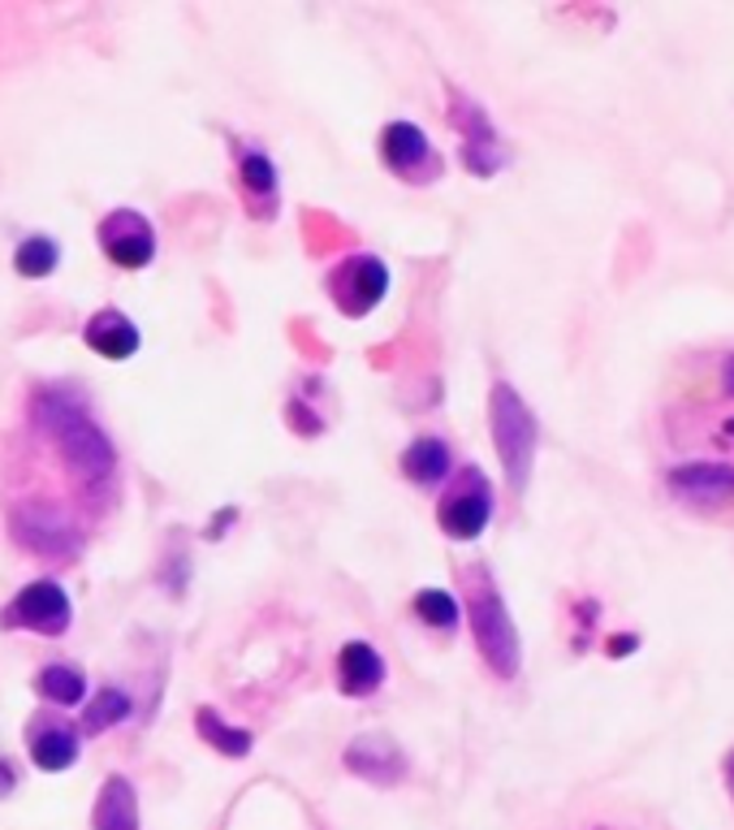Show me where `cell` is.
I'll return each instance as SVG.
<instances>
[{"instance_id": "obj_1", "label": "cell", "mask_w": 734, "mask_h": 830, "mask_svg": "<svg viewBox=\"0 0 734 830\" xmlns=\"http://www.w3.org/2000/svg\"><path fill=\"white\" fill-rule=\"evenodd\" d=\"M35 424L61 446L65 464L74 467L87 485H99V480L113 471V464H117L113 441L104 437V428H99L96 419L87 415V407H83L78 398H70L65 390H44V394H35Z\"/></svg>"}, {"instance_id": "obj_2", "label": "cell", "mask_w": 734, "mask_h": 830, "mask_svg": "<svg viewBox=\"0 0 734 830\" xmlns=\"http://www.w3.org/2000/svg\"><path fill=\"white\" fill-rule=\"evenodd\" d=\"M489 424H492V446H497L501 467H506V480H510L514 493H523L528 480H532V464H536V441H540L536 415L514 394V385L497 381L489 398Z\"/></svg>"}, {"instance_id": "obj_3", "label": "cell", "mask_w": 734, "mask_h": 830, "mask_svg": "<svg viewBox=\"0 0 734 830\" xmlns=\"http://www.w3.org/2000/svg\"><path fill=\"white\" fill-rule=\"evenodd\" d=\"M471 631H476V645L492 671L501 679H514L519 674V631H514L510 610L492 584H480L471 593Z\"/></svg>"}, {"instance_id": "obj_4", "label": "cell", "mask_w": 734, "mask_h": 830, "mask_svg": "<svg viewBox=\"0 0 734 830\" xmlns=\"http://www.w3.org/2000/svg\"><path fill=\"white\" fill-rule=\"evenodd\" d=\"M492 519V493L476 467L462 471V485H454L440 502V528L454 541H476Z\"/></svg>"}, {"instance_id": "obj_5", "label": "cell", "mask_w": 734, "mask_h": 830, "mask_svg": "<svg viewBox=\"0 0 734 830\" xmlns=\"http://www.w3.org/2000/svg\"><path fill=\"white\" fill-rule=\"evenodd\" d=\"M4 619L13 627H31V631H44V636H61L70 627V597L61 584L52 579H35L18 593V602L9 606Z\"/></svg>"}, {"instance_id": "obj_6", "label": "cell", "mask_w": 734, "mask_h": 830, "mask_svg": "<svg viewBox=\"0 0 734 830\" xmlns=\"http://www.w3.org/2000/svg\"><path fill=\"white\" fill-rule=\"evenodd\" d=\"M670 493L687 507H726L734 498V464H679L670 471Z\"/></svg>"}, {"instance_id": "obj_7", "label": "cell", "mask_w": 734, "mask_h": 830, "mask_svg": "<svg viewBox=\"0 0 734 830\" xmlns=\"http://www.w3.org/2000/svg\"><path fill=\"white\" fill-rule=\"evenodd\" d=\"M99 247H104V256L113 259V264H121V268H143L156 256V234H151V225H147L139 212L121 208V212H113L99 225Z\"/></svg>"}, {"instance_id": "obj_8", "label": "cell", "mask_w": 734, "mask_h": 830, "mask_svg": "<svg viewBox=\"0 0 734 830\" xmlns=\"http://www.w3.org/2000/svg\"><path fill=\"white\" fill-rule=\"evenodd\" d=\"M345 770L359 778H368V783H376V787H393V783H402V775H406V757H402V748L393 744L390 735H381V731H372V735H359L350 748H345Z\"/></svg>"}, {"instance_id": "obj_9", "label": "cell", "mask_w": 734, "mask_h": 830, "mask_svg": "<svg viewBox=\"0 0 734 830\" xmlns=\"http://www.w3.org/2000/svg\"><path fill=\"white\" fill-rule=\"evenodd\" d=\"M385 286H390V268H385L381 259L359 256V259H350V264H342L333 295H338V304H342L350 316H363V311L385 295Z\"/></svg>"}, {"instance_id": "obj_10", "label": "cell", "mask_w": 734, "mask_h": 830, "mask_svg": "<svg viewBox=\"0 0 734 830\" xmlns=\"http://www.w3.org/2000/svg\"><path fill=\"white\" fill-rule=\"evenodd\" d=\"M26 748H31V762L40 770H49V775H61V770H70L78 762V735L65 723H52V719L31 723Z\"/></svg>"}, {"instance_id": "obj_11", "label": "cell", "mask_w": 734, "mask_h": 830, "mask_svg": "<svg viewBox=\"0 0 734 830\" xmlns=\"http://www.w3.org/2000/svg\"><path fill=\"white\" fill-rule=\"evenodd\" d=\"M13 532H18V541H22L26 550H40V554H49V558H65V554L78 545L70 519L49 515V511H22L18 523H13Z\"/></svg>"}, {"instance_id": "obj_12", "label": "cell", "mask_w": 734, "mask_h": 830, "mask_svg": "<svg viewBox=\"0 0 734 830\" xmlns=\"http://www.w3.org/2000/svg\"><path fill=\"white\" fill-rule=\"evenodd\" d=\"M92 830H139V796L126 775H108L99 787Z\"/></svg>"}, {"instance_id": "obj_13", "label": "cell", "mask_w": 734, "mask_h": 830, "mask_svg": "<svg viewBox=\"0 0 734 830\" xmlns=\"http://www.w3.org/2000/svg\"><path fill=\"white\" fill-rule=\"evenodd\" d=\"M87 347L104 360H130L139 351V329L121 311H99L87 320Z\"/></svg>"}, {"instance_id": "obj_14", "label": "cell", "mask_w": 734, "mask_h": 830, "mask_svg": "<svg viewBox=\"0 0 734 830\" xmlns=\"http://www.w3.org/2000/svg\"><path fill=\"white\" fill-rule=\"evenodd\" d=\"M338 674H342V688L350 696H368V692L381 688L385 662H381V653L368 640H350L342 649V658H338Z\"/></svg>"}, {"instance_id": "obj_15", "label": "cell", "mask_w": 734, "mask_h": 830, "mask_svg": "<svg viewBox=\"0 0 734 830\" xmlns=\"http://www.w3.org/2000/svg\"><path fill=\"white\" fill-rule=\"evenodd\" d=\"M381 152H385V160H390L397 173H411V169H419V160L433 156V148H428V135L419 126L393 121V126H385V135H381Z\"/></svg>"}, {"instance_id": "obj_16", "label": "cell", "mask_w": 734, "mask_h": 830, "mask_svg": "<svg viewBox=\"0 0 734 830\" xmlns=\"http://www.w3.org/2000/svg\"><path fill=\"white\" fill-rule=\"evenodd\" d=\"M402 471H406L415 485H437V480H445V471H449V450H445V441H437V437L411 441V450L402 455Z\"/></svg>"}, {"instance_id": "obj_17", "label": "cell", "mask_w": 734, "mask_h": 830, "mask_svg": "<svg viewBox=\"0 0 734 830\" xmlns=\"http://www.w3.org/2000/svg\"><path fill=\"white\" fill-rule=\"evenodd\" d=\"M195 723H199V735L212 744V748H221L225 757H246L251 753V731H243V726H230L221 714H212V710H199L195 714Z\"/></svg>"}, {"instance_id": "obj_18", "label": "cell", "mask_w": 734, "mask_h": 830, "mask_svg": "<svg viewBox=\"0 0 734 830\" xmlns=\"http://www.w3.org/2000/svg\"><path fill=\"white\" fill-rule=\"evenodd\" d=\"M40 692L49 701H56V705H78L87 696V674L78 671V667L56 662V667H49V671L40 674Z\"/></svg>"}, {"instance_id": "obj_19", "label": "cell", "mask_w": 734, "mask_h": 830, "mask_svg": "<svg viewBox=\"0 0 734 830\" xmlns=\"http://www.w3.org/2000/svg\"><path fill=\"white\" fill-rule=\"evenodd\" d=\"M126 719H130V696L117 692V688H104V692H96V701L87 705L83 726H87V731H104V726L126 723Z\"/></svg>"}, {"instance_id": "obj_20", "label": "cell", "mask_w": 734, "mask_h": 830, "mask_svg": "<svg viewBox=\"0 0 734 830\" xmlns=\"http://www.w3.org/2000/svg\"><path fill=\"white\" fill-rule=\"evenodd\" d=\"M61 264V252H56V243L52 238H26L22 247H18V256H13V268L22 273V277H49L52 268Z\"/></svg>"}, {"instance_id": "obj_21", "label": "cell", "mask_w": 734, "mask_h": 830, "mask_svg": "<svg viewBox=\"0 0 734 830\" xmlns=\"http://www.w3.org/2000/svg\"><path fill=\"white\" fill-rule=\"evenodd\" d=\"M415 610H419V619L433 622V627H454L458 622V602L449 597V593H440V588H424L419 597H415Z\"/></svg>"}, {"instance_id": "obj_22", "label": "cell", "mask_w": 734, "mask_h": 830, "mask_svg": "<svg viewBox=\"0 0 734 830\" xmlns=\"http://www.w3.org/2000/svg\"><path fill=\"white\" fill-rule=\"evenodd\" d=\"M243 182L255 191V195H273L277 191V169H273V160L259 152H246L243 156Z\"/></svg>"}, {"instance_id": "obj_23", "label": "cell", "mask_w": 734, "mask_h": 830, "mask_svg": "<svg viewBox=\"0 0 734 830\" xmlns=\"http://www.w3.org/2000/svg\"><path fill=\"white\" fill-rule=\"evenodd\" d=\"M722 385H726V394H734V355H726L722 363Z\"/></svg>"}, {"instance_id": "obj_24", "label": "cell", "mask_w": 734, "mask_h": 830, "mask_svg": "<svg viewBox=\"0 0 734 830\" xmlns=\"http://www.w3.org/2000/svg\"><path fill=\"white\" fill-rule=\"evenodd\" d=\"M717 437H722V441L734 450V415H726V419H722V433H717Z\"/></svg>"}, {"instance_id": "obj_25", "label": "cell", "mask_w": 734, "mask_h": 830, "mask_svg": "<svg viewBox=\"0 0 734 830\" xmlns=\"http://www.w3.org/2000/svg\"><path fill=\"white\" fill-rule=\"evenodd\" d=\"M9 787H13V775H9V770H4V766H0V796H4V791H9Z\"/></svg>"}, {"instance_id": "obj_26", "label": "cell", "mask_w": 734, "mask_h": 830, "mask_svg": "<svg viewBox=\"0 0 734 830\" xmlns=\"http://www.w3.org/2000/svg\"><path fill=\"white\" fill-rule=\"evenodd\" d=\"M731 778H734V775H731Z\"/></svg>"}]
</instances>
